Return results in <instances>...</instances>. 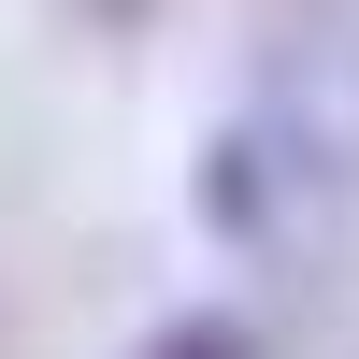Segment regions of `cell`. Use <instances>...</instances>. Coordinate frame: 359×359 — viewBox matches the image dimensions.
Listing matches in <instances>:
<instances>
[{
  "instance_id": "cell-3",
  "label": "cell",
  "mask_w": 359,
  "mask_h": 359,
  "mask_svg": "<svg viewBox=\"0 0 359 359\" xmlns=\"http://www.w3.org/2000/svg\"><path fill=\"white\" fill-rule=\"evenodd\" d=\"M72 15H86V29H144L158 0H72Z\"/></svg>"
},
{
  "instance_id": "cell-1",
  "label": "cell",
  "mask_w": 359,
  "mask_h": 359,
  "mask_svg": "<svg viewBox=\"0 0 359 359\" xmlns=\"http://www.w3.org/2000/svg\"><path fill=\"white\" fill-rule=\"evenodd\" d=\"M230 115L359 201V0H259V15H245V86H230Z\"/></svg>"
},
{
  "instance_id": "cell-2",
  "label": "cell",
  "mask_w": 359,
  "mask_h": 359,
  "mask_svg": "<svg viewBox=\"0 0 359 359\" xmlns=\"http://www.w3.org/2000/svg\"><path fill=\"white\" fill-rule=\"evenodd\" d=\"M130 359H259V331H245V316H158Z\"/></svg>"
}]
</instances>
